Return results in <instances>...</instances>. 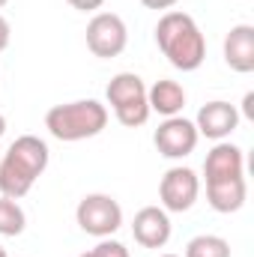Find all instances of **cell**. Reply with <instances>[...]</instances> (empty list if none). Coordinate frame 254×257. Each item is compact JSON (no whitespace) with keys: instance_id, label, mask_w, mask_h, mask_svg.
<instances>
[{"instance_id":"2","label":"cell","mask_w":254,"mask_h":257,"mask_svg":"<svg viewBox=\"0 0 254 257\" xmlns=\"http://www.w3.org/2000/svg\"><path fill=\"white\" fill-rule=\"evenodd\" d=\"M156 45L168 57V63L183 72H194L206 60V39L189 12L168 9L156 24Z\"/></svg>"},{"instance_id":"5","label":"cell","mask_w":254,"mask_h":257,"mask_svg":"<svg viewBox=\"0 0 254 257\" xmlns=\"http://www.w3.org/2000/svg\"><path fill=\"white\" fill-rule=\"evenodd\" d=\"M129 45V27L126 21L117 15V12H96L87 24V48L102 57V60H111V57H120Z\"/></svg>"},{"instance_id":"22","label":"cell","mask_w":254,"mask_h":257,"mask_svg":"<svg viewBox=\"0 0 254 257\" xmlns=\"http://www.w3.org/2000/svg\"><path fill=\"white\" fill-rule=\"evenodd\" d=\"M3 132H6V117L0 114V138H3Z\"/></svg>"},{"instance_id":"15","label":"cell","mask_w":254,"mask_h":257,"mask_svg":"<svg viewBox=\"0 0 254 257\" xmlns=\"http://www.w3.org/2000/svg\"><path fill=\"white\" fill-rule=\"evenodd\" d=\"M183 257H230V242L215 233H200V236L189 239Z\"/></svg>"},{"instance_id":"10","label":"cell","mask_w":254,"mask_h":257,"mask_svg":"<svg viewBox=\"0 0 254 257\" xmlns=\"http://www.w3.org/2000/svg\"><path fill=\"white\" fill-rule=\"evenodd\" d=\"M203 177L209 180H230V177H245V153L236 144L218 141L203 162Z\"/></svg>"},{"instance_id":"9","label":"cell","mask_w":254,"mask_h":257,"mask_svg":"<svg viewBox=\"0 0 254 257\" xmlns=\"http://www.w3.org/2000/svg\"><path fill=\"white\" fill-rule=\"evenodd\" d=\"M132 236L144 248H165L171 239V218L162 206H144L135 212Z\"/></svg>"},{"instance_id":"20","label":"cell","mask_w":254,"mask_h":257,"mask_svg":"<svg viewBox=\"0 0 254 257\" xmlns=\"http://www.w3.org/2000/svg\"><path fill=\"white\" fill-rule=\"evenodd\" d=\"M141 3H144L147 9H156V12H159V9H162V12H168V9H171V6H177L180 0H141Z\"/></svg>"},{"instance_id":"16","label":"cell","mask_w":254,"mask_h":257,"mask_svg":"<svg viewBox=\"0 0 254 257\" xmlns=\"http://www.w3.org/2000/svg\"><path fill=\"white\" fill-rule=\"evenodd\" d=\"M24 224H27V215L18 206V200L0 194V236H21Z\"/></svg>"},{"instance_id":"23","label":"cell","mask_w":254,"mask_h":257,"mask_svg":"<svg viewBox=\"0 0 254 257\" xmlns=\"http://www.w3.org/2000/svg\"><path fill=\"white\" fill-rule=\"evenodd\" d=\"M0 257H6V248H3V245H0Z\"/></svg>"},{"instance_id":"4","label":"cell","mask_w":254,"mask_h":257,"mask_svg":"<svg viewBox=\"0 0 254 257\" xmlns=\"http://www.w3.org/2000/svg\"><path fill=\"white\" fill-rule=\"evenodd\" d=\"M75 221L84 233L105 239L123 227V206L111 194H87V197H81V203L75 209Z\"/></svg>"},{"instance_id":"8","label":"cell","mask_w":254,"mask_h":257,"mask_svg":"<svg viewBox=\"0 0 254 257\" xmlns=\"http://www.w3.org/2000/svg\"><path fill=\"white\" fill-rule=\"evenodd\" d=\"M236 126H239V111H236V105L221 102V99L206 102V105L197 111V120H194L197 135H203V138H209V141H224V138H230V135L236 132Z\"/></svg>"},{"instance_id":"18","label":"cell","mask_w":254,"mask_h":257,"mask_svg":"<svg viewBox=\"0 0 254 257\" xmlns=\"http://www.w3.org/2000/svg\"><path fill=\"white\" fill-rule=\"evenodd\" d=\"M66 3L78 12H96L99 6H105V0H66Z\"/></svg>"},{"instance_id":"11","label":"cell","mask_w":254,"mask_h":257,"mask_svg":"<svg viewBox=\"0 0 254 257\" xmlns=\"http://www.w3.org/2000/svg\"><path fill=\"white\" fill-rule=\"evenodd\" d=\"M224 63L239 75L254 72V27L251 24H236L224 36Z\"/></svg>"},{"instance_id":"24","label":"cell","mask_w":254,"mask_h":257,"mask_svg":"<svg viewBox=\"0 0 254 257\" xmlns=\"http://www.w3.org/2000/svg\"><path fill=\"white\" fill-rule=\"evenodd\" d=\"M6 3H9V0H0V9H3V6H6Z\"/></svg>"},{"instance_id":"19","label":"cell","mask_w":254,"mask_h":257,"mask_svg":"<svg viewBox=\"0 0 254 257\" xmlns=\"http://www.w3.org/2000/svg\"><path fill=\"white\" fill-rule=\"evenodd\" d=\"M9 39H12V27H9V21L0 15V51L9 48Z\"/></svg>"},{"instance_id":"21","label":"cell","mask_w":254,"mask_h":257,"mask_svg":"<svg viewBox=\"0 0 254 257\" xmlns=\"http://www.w3.org/2000/svg\"><path fill=\"white\" fill-rule=\"evenodd\" d=\"M242 117L254 120V93H245V99H242Z\"/></svg>"},{"instance_id":"17","label":"cell","mask_w":254,"mask_h":257,"mask_svg":"<svg viewBox=\"0 0 254 257\" xmlns=\"http://www.w3.org/2000/svg\"><path fill=\"white\" fill-rule=\"evenodd\" d=\"M78 257H129V248L123 245V242L105 236L96 248H90V251H84V254H78Z\"/></svg>"},{"instance_id":"7","label":"cell","mask_w":254,"mask_h":257,"mask_svg":"<svg viewBox=\"0 0 254 257\" xmlns=\"http://www.w3.org/2000/svg\"><path fill=\"white\" fill-rule=\"evenodd\" d=\"M200 135L194 128V120L186 117H165V123L156 128L153 144L165 159H186L189 153H194Z\"/></svg>"},{"instance_id":"1","label":"cell","mask_w":254,"mask_h":257,"mask_svg":"<svg viewBox=\"0 0 254 257\" xmlns=\"http://www.w3.org/2000/svg\"><path fill=\"white\" fill-rule=\"evenodd\" d=\"M48 144L36 135H21L9 144L3 162H0V194L21 200L36 186V180L48 168Z\"/></svg>"},{"instance_id":"3","label":"cell","mask_w":254,"mask_h":257,"mask_svg":"<svg viewBox=\"0 0 254 257\" xmlns=\"http://www.w3.org/2000/svg\"><path fill=\"white\" fill-rule=\"evenodd\" d=\"M105 126H108V108L96 99L63 102V105H54L45 114V128L63 144L96 138Z\"/></svg>"},{"instance_id":"25","label":"cell","mask_w":254,"mask_h":257,"mask_svg":"<svg viewBox=\"0 0 254 257\" xmlns=\"http://www.w3.org/2000/svg\"><path fill=\"white\" fill-rule=\"evenodd\" d=\"M159 257H180V254H159Z\"/></svg>"},{"instance_id":"13","label":"cell","mask_w":254,"mask_h":257,"mask_svg":"<svg viewBox=\"0 0 254 257\" xmlns=\"http://www.w3.org/2000/svg\"><path fill=\"white\" fill-rule=\"evenodd\" d=\"M147 105H150V111H156L162 117H180V111L186 108V90H183V84L162 78L153 87H147Z\"/></svg>"},{"instance_id":"12","label":"cell","mask_w":254,"mask_h":257,"mask_svg":"<svg viewBox=\"0 0 254 257\" xmlns=\"http://www.w3.org/2000/svg\"><path fill=\"white\" fill-rule=\"evenodd\" d=\"M248 183L245 177H230V180H209L206 183V200L215 212H236L245 206Z\"/></svg>"},{"instance_id":"14","label":"cell","mask_w":254,"mask_h":257,"mask_svg":"<svg viewBox=\"0 0 254 257\" xmlns=\"http://www.w3.org/2000/svg\"><path fill=\"white\" fill-rule=\"evenodd\" d=\"M105 96H108V105H111L114 111H120V108L135 105V102H147V84H144V78L135 75V72H120V75L111 78Z\"/></svg>"},{"instance_id":"6","label":"cell","mask_w":254,"mask_h":257,"mask_svg":"<svg viewBox=\"0 0 254 257\" xmlns=\"http://www.w3.org/2000/svg\"><path fill=\"white\" fill-rule=\"evenodd\" d=\"M200 194V177L191 168H171L159 183V200L165 212H186Z\"/></svg>"}]
</instances>
